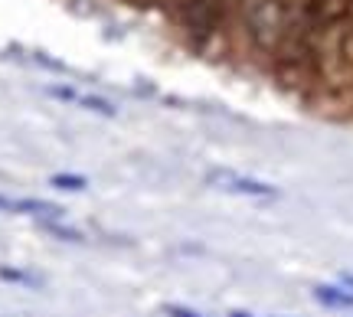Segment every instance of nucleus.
<instances>
[{"instance_id": "obj_5", "label": "nucleus", "mask_w": 353, "mask_h": 317, "mask_svg": "<svg viewBox=\"0 0 353 317\" xmlns=\"http://www.w3.org/2000/svg\"><path fill=\"white\" fill-rule=\"evenodd\" d=\"M0 278H3V281H13V285H26V288H39V275L26 272V268L0 265Z\"/></svg>"}, {"instance_id": "obj_4", "label": "nucleus", "mask_w": 353, "mask_h": 317, "mask_svg": "<svg viewBox=\"0 0 353 317\" xmlns=\"http://www.w3.org/2000/svg\"><path fill=\"white\" fill-rule=\"evenodd\" d=\"M13 213H30V216H59L63 209L43 200H13Z\"/></svg>"}, {"instance_id": "obj_9", "label": "nucleus", "mask_w": 353, "mask_h": 317, "mask_svg": "<svg viewBox=\"0 0 353 317\" xmlns=\"http://www.w3.org/2000/svg\"><path fill=\"white\" fill-rule=\"evenodd\" d=\"M167 314H170V317H203V314H196V311H190V307H180V305H170V307H167Z\"/></svg>"}, {"instance_id": "obj_6", "label": "nucleus", "mask_w": 353, "mask_h": 317, "mask_svg": "<svg viewBox=\"0 0 353 317\" xmlns=\"http://www.w3.org/2000/svg\"><path fill=\"white\" fill-rule=\"evenodd\" d=\"M50 183L56 187V190H82V187H85V177H76V174H56Z\"/></svg>"}, {"instance_id": "obj_1", "label": "nucleus", "mask_w": 353, "mask_h": 317, "mask_svg": "<svg viewBox=\"0 0 353 317\" xmlns=\"http://www.w3.org/2000/svg\"><path fill=\"white\" fill-rule=\"evenodd\" d=\"M206 180H210V187H216V190H223V193H239V196H265V200L278 196V187L265 183V180L245 177V174H236V170H210V174H206Z\"/></svg>"}, {"instance_id": "obj_8", "label": "nucleus", "mask_w": 353, "mask_h": 317, "mask_svg": "<svg viewBox=\"0 0 353 317\" xmlns=\"http://www.w3.org/2000/svg\"><path fill=\"white\" fill-rule=\"evenodd\" d=\"M46 229H50L52 236H59V239H65V242H79V239H82V236H79L76 229H63V226H52V223H50Z\"/></svg>"}, {"instance_id": "obj_7", "label": "nucleus", "mask_w": 353, "mask_h": 317, "mask_svg": "<svg viewBox=\"0 0 353 317\" xmlns=\"http://www.w3.org/2000/svg\"><path fill=\"white\" fill-rule=\"evenodd\" d=\"M76 102H79V105H85L88 112H99V114H108V118H112V114H114L112 102H105V99H95V95H79Z\"/></svg>"}, {"instance_id": "obj_10", "label": "nucleus", "mask_w": 353, "mask_h": 317, "mask_svg": "<svg viewBox=\"0 0 353 317\" xmlns=\"http://www.w3.org/2000/svg\"><path fill=\"white\" fill-rule=\"evenodd\" d=\"M229 317H249V314H245V311H232V314H229Z\"/></svg>"}, {"instance_id": "obj_3", "label": "nucleus", "mask_w": 353, "mask_h": 317, "mask_svg": "<svg viewBox=\"0 0 353 317\" xmlns=\"http://www.w3.org/2000/svg\"><path fill=\"white\" fill-rule=\"evenodd\" d=\"M314 298L327 307H353V292H347V288H334V285H317Z\"/></svg>"}, {"instance_id": "obj_2", "label": "nucleus", "mask_w": 353, "mask_h": 317, "mask_svg": "<svg viewBox=\"0 0 353 317\" xmlns=\"http://www.w3.org/2000/svg\"><path fill=\"white\" fill-rule=\"evenodd\" d=\"M281 23H285V13H281L278 0H252V7H249V26H252L255 37L275 39L281 33Z\"/></svg>"}]
</instances>
